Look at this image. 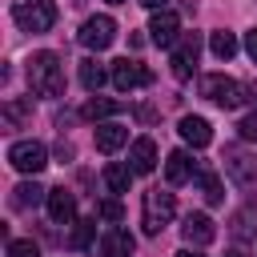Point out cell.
Masks as SVG:
<instances>
[{
	"label": "cell",
	"instance_id": "20",
	"mask_svg": "<svg viewBox=\"0 0 257 257\" xmlns=\"http://www.w3.org/2000/svg\"><path fill=\"white\" fill-rule=\"evenodd\" d=\"M8 201H12V209H36L40 201H48V189H40L36 181H20Z\"/></svg>",
	"mask_w": 257,
	"mask_h": 257
},
{
	"label": "cell",
	"instance_id": "24",
	"mask_svg": "<svg viewBox=\"0 0 257 257\" xmlns=\"http://www.w3.org/2000/svg\"><path fill=\"white\" fill-rule=\"evenodd\" d=\"M112 72H104V64H96V60H80V84L88 88V92H100V84L108 80Z\"/></svg>",
	"mask_w": 257,
	"mask_h": 257
},
{
	"label": "cell",
	"instance_id": "12",
	"mask_svg": "<svg viewBox=\"0 0 257 257\" xmlns=\"http://www.w3.org/2000/svg\"><path fill=\"white\" fill-rule=\"evenodd\" d=\"M128 169H133L137 177H145V173L157 169V141H153V137H137V141H133V149H128Z\"/></svg>",
	"mask_w": 257,
	"mask_h": 257
},
{
	"label": "cell",
	"instance_id": "16",
	"mask_svg": "<svg viewBox=\"0 0 257 257\" xmlns=\"http://www.w3.org/2000/svg\"><path fill=\"white\" fill-rule=\"evenodd\" d=\"M177 133H181V141H185V145H193V149H205V145L213 141V128H209V120H205V116H181Z\"/></svg>",
	"mask_w": 257,
	"mask_h": 257
},
{
	"label": "cell",
	"instance_id": "33",
	"mask_svg": "<svg viewBox=\"0 0 257 257\" xmlns=\"http://www.w3.org/2000/svg\"><path fill=\"white\" fill-rule=\"evenodd\" d=\"M173 257H201L197 249H181V253H173Z\"/></svg>",
	"mask_w": 257,
	"mask_h": 257
},
{
	"label": "cell",
	"instance_id": "31",
	"mask_svg": "<svg viewBox=\"0 0 257 257\" xmlns=\"http://www.w3.org/2000/svg\"><path fill=\"white\" fill-rule=\"evenodd\" d=\"M56 157H60V161H72V145L60 141V145H56Z\"/></svg>",
	"mask_w": 257,
	"mask_h": 257
},
{
	"label": "cell",
	"instance_id": "5",
	"mask_svg": "<svg viewBox=\"0 0 257 257\" xmlns=\"http://www.w3.org/2000/svg\"><path fill=\"white\" fill-rule=\"evenodd\" d=\"M221 161H225V177H229L237 189L253 193V185H257V161H253L245 149H237V145H229Z\"/></svg>",
	"mask_w": 257,
	"mask_h": 257
},
{
	"label": "cell",
	"instance_id": "18",
	"mask_svg": "<svg viewBox=\"0 0 257 257\" xmlns=\"http://www.w3.org/2000/svg\"><path fill=\"white\" fill-rule=\"evenodd\" d=\"M229 229H233V237H237V241H253V233H257V201L241 205V209L233 213Z\"/></svg>",
	"mask_w": 257,
	"mask_h": 257
},
{
	"label": "cell",
	"instance_id": "26",
	"mask_svg": "<svg viewBox=\"0 0 257 257\" xmlns=\"http://www.w3.org/2000/svg\"><path fill=\"white\" fill-rule=\"evenodd\" d=\"M92 233H96V221H72V237H68V245H72V249H84V245L92 241Z\"/></svg>",
	"mask_w": 257,
	"mask_h": 257
},
{
	"label": "cell",
	"instance_id": "9",
	"mask_svg": "<svg viewBox=\"0 0 257 257\" xmlns=\"http://www.w3.org/2000/svg\"><path fill=\"white\" fill-rule=\"evenodd\" d=\"M197 52H201V36H197V32H185V36L177 40L173 56H169L177 80H189V76H193V68H197Z\"/></svg>",
	"mask_w": 257,
	"mask_h": 257
},
{
	"label": "cell",
	"instance_id": "22",
	"mask_svg": "<svg viewBox=\"0 0 257 257\" xmlns=\"http://www.w3.org/2000/svg\"><path fill=\"white\" fill-rule=\"evenodd\" d=\"M137 173L128 169V165H116V161H108L104 165V185H108V193H128V181H133Z\"/></svg>",
	"mask_w": 257,
	"mask_h": 257
},
{
	"label": "cell",
	"instance_id": "8",
	"mask_svg": "<svg viewBox=\"0 0 257 257\" xmlns=\"http://www.w3.org/2000/svg\"><path fill=\"white\" fill-rule=\"evenodd\" d=\"M185 32H181V16L177 12H153V20H149V40L157 44V48H177V40H181Z\"/></svg>",
	"mask_w": 257,
	"mask_h": 257
},
{
	"label": "cell",
	"instance_id": "3",
	"mask_svg": "<svg viewBox=\"0 0 257 257\" xmlns=\"http://www.w3.org/2000/svg\"><path fill=\"white\" fill-rule=\"evenodd\" d=\"M201 96H209L217 108H237V104H245V100H249V84H241V80H233V76L213 72V76H205V80H201Z\"/></svg>",
	"mask_w": 257,
	"mask_h": 257
},
{
	"label": "cell",
	"instance_id": "2",
	"mask_svg": "<svg viewBox=\"0 0 257 257\" xmlns=\"http://www.w3.org/2000/svg\"><path fill=\"white\" fill-rule=\"evenodd\" d=\"M173 217H177V197L165 193V189H149L145 201H141V225H145V233L157 237Z\"/></svg>",
	"mask_w": 257,
	"mask_h": 257
},
{
	"label": "cell",
	"instance_id": "1",
	"mask_svg": "<svg viewBox=\"0 0 257 257\" xmlns=\"http://www.w3.org/2000/svg\"><path fill=\"white\" fill-rule=\"evenodd\" d=\"M24 72H28V88L36 96H64V64L56 52H48V48L32 52Z\"/></svg>",
	"mask_w": 257,
	"mask_h": 257
},
{
	"label": "cell",
	"instance_id": "17",
	"mask_svg": "<svg viewBox=\"0 0 257 257\" xmlns=\"http://www.w3.org/2000/svg\"><path fill=\"white\" fill-rule=\"evenodd\" d=\"M193 173H197V165H193V157H189L185 149H173V153L165 157V181H169V185H185Z\"/></svg>",
	"mask_w": 257,
	"mask_h": 257
},
{
	"label": "cell",
	"instance_id": "7",
	"mask_svg": "<svg viewBox=\"0 0 257 257\" xmlns=\"http://www.w3.org/2000/svg\"><path fill=\"white\" fill-rule=\"evenodd\" d=\"M112 40H116V20H112V16L100 12V16H88V20H84V28H80V44H84V48L104 52Z\"/></svg>",
	"mask_w": 257,
	"mask_h": 257
},
{
	"label": "cell",
	"instance_id": "21",
	"mask_svg": "<svg viewBox=\"0 0 257 257\" xmlns=\"http://www.w3.org/2000/svg\"><path fill=\"white\" fill-rule=\"evenodd\" d=\"M112 112H120V100H108V96H88L84 108H80L84 120H104V116H112Z\"/></svg>",
	"mask_w": 257,
	"mask_h": 257
},
{
	"label": "cell",
	"instance_id": "13",
	"mask_svg": "<svg viewBox=\"0 0 257 257\" xmlns=\"http://www.w3.org/2000/svg\"><path fill=\"white\" fill-rule=\"evenodd\" d=\"M0 120H4V133H16L32 120V100L28 96H8L4 108H0Z\"/></svg>",
	"mask_w": 257,
	"mask_h": 257
},
{
	"label": "cell",
	"instance_id": "34",
	"mask_svg": "<svg viewBox=\"0 0 257 257\" xmlns=\"http://www.w3.org/2000/svg\"><path fill=\"white\" fill-rule=\"evenodd\" d=\"M225 257H245V253H241V249H229V253H225Z\"/></svg>",
	"mask_w": 257,
	"mask_h": 257
},
{
	"label": "cell",
	"instance_id": "4",
	"mask_svg": "<svg viewBox=\"0 0 257 257\" xmlns=\"http://www.w3.org/2000/svg\"><path fill=\"white\" fill-rule=\"evenodd\" d=\"M12 16L24 32H48L56 24V4L52 0H20L12 8Z\"/></svg>",
	"mask_w": 257,
	"mask_h": 257
},
{
	"label": "cell",
	"instance_id": "15",
	"mask_svg": "<svg viewBox=\"0 0 257 257\" xmlns=\"http://www.w3.org/2000/svg\"><path fill=\"white\" fill-rule=\"evenodd\" d=\"M133 249H137V241H133V233L120 229V225H112V229L100 237V257H133Z\"/></svg>",
	"mask_w": 257,
	"mask_h": 257
},
{
	"label": "cell",
	"instance_id": "6",
	"mask_svg": "<svg viewBox=\"0 0 257 257\" xmlns=\"http://www.w3.org/2000/svg\"><path fill=\"white\" fill-rule=\"evenodd\" d=\"M8 161H12V169H20L24 177H36V173L48 165V149H44L40 141H16V145L8 149Z\"/></svg>",
	"mask_w": 257,
	"mask_h": 257
},
{
	"label": "cell",
	"instance_id": "35",
	"mask_svg": "<svg viewBox=\"0 0 257 257\" xmlns=\"http://www.w3.org/2000/svg\"><path fill=\"white\" fill-rule=\"evenodd\" d=\"M108 4H124V0H108Z\"/></svg>",
	"mask_w": 257,
	"mask_h": 257
},
{
	"label": "cell",
	"instance_id": "11",
	"mask_svg": "<svg viewBox=\"0 0 257 257\" xmlns=\"http://www.w3.org/2000/svg\"><path fill=\"white\" fill-rule=\"evenodd\" d=\"M181 237H185V245L201 249V245H209V241L217 237V225H213V217H209V213H189V217H185V225H181Z\"/></svg>",
	"mask_w": 257,
	"mask_h": 257
},
{
	"label": "cell",
	"instance_id": "29",
	"mask_svg": "<svg viewBox=\"0 0 257 257\" xmlns=\"http://www.w3.org/2000/svg\"><path fill=\"white\" fill-rule=\"evenodd\" d=\"M237 133H241V141H257V112L245 116V120L237 124Z\"/></svg>",
	"mask_w": 257,
	"mask_h": 257
},
{
	"label": "cell",
	"instance_id": "19",
	"mask_svg": "<svg viewBox=\"0 0 257 257\" xmlns=\"http://www.w3.org/2000/svg\"><path fill=\"white\" fill-rule=\"evenodd\" d=\"M120 145H128V128L108 120V124H96V149L100 153H116Z\"/></svg>",
	"mask_w": 257,
	"mask_h": 257
},
{
	"label": "cell",
	"instance_id": "23",
	"mask_svg": "<svg viewBox=\"0 0 257 257\" xmlns=\"http://www.w3.org/2000/svg\"><path fill=\"white\" fill-rule=\"evenodd\" d=\"M197 185H201V197H205L209 205H221V201H225V189H221V177H217L213 169H201V173H197Z\"/></svg>",
	"mask_w": 257,
	"mask_h": 257
},
{
	"label": "cell",
	"instance_id": "14",
	"mask_svg": "<svg viewBox=\"0 0 257 257\" xmlns=\"http://www.w3.org/2000/svg\"><path fill=\"white\" fill-rule=\"evenodd\" d=\"M48 217L56 221V225H72V217H76V197L60 185V189H48Z\"/></svg>",
	"mask_w": 257,
	"mask_h": 257
},
{
	"label": "cell",
	"instance_id": "28",
	"mask_svg": "<svg viewBox=\"0 0 257 257\" xmlns=\"http://www.w3.org/2000/svg\"><path fill=\"white\" fill-rule=\"evenodd\" d=\"M96 213H100L104 221H120V217H124V205H120L116 197H108V201H100V205H96Z\"/></svg>",
	"mask_w": 257,
	"mask_h": 257
},
{
	"label": "cell",
	"instance_id": "10",
	"mask_svg": "<svg viewBox=\"0 0 257 257\" xmlns=\"http://www.w3.org/2000/svg\"><path fill=\"white\" fill-rule=\"evenodd\" d=\"M153 80V72L141 64V60H112V88L116 92H133V88H145Z\"/></svg>",
	"mask_w": 257,
	"mask_h": 257
},
{
	"label": "cell",
	"instance_id": "25",
	"mask_svg": "<svg viewBox=\"0 0 257 257\" xmlns=\"http://www.w3.org/2000/svg\"><path fill=\"white\" fill-rule=\"evenodd\" d=\"M209 48H213V56H217V60H229V56L237 52V36H233L229 28H217V32L209 36Z\"/></svg>",
	"mask_w": 257,
	"mask_h": 257
},
{
	"label": "cell",
	"instance_id": "32",
	"mask_svg": "<svg viewBox=\"0 0 257 257\" xmlns=\"http://www.w3.org/2000/svg\"><path fill=\"white\" fill-rule=\"evenodd\" d=\"M141 4H145V8H153V12H165V8H169V0H141Z\"/></svg>",
	"mask_w": 257,
	"mask_h": 257
},
{
	"label": "cell",
	"instance_id": "30",
	"mask_svg": "<svg viewBox=\"0 0 257 257\" xmlns=\"http://www.w3.org/2000/svg\"><path fill=\"white\" fill-rule=\"evenodd\" d=\"M245 52H249V60L257 64V28H249V32H245Z\"/></svg>",
	"mask_w": 257,
	"mask_h": 257
},
{
	"label": "cell",
	"instance_id": "27",
	"mask_svg": "<svg viewBox=\"0 0 257 257\" xmlns=\"http://www.w3.org/2000/svg\"><path fill=\"white\" fill-rule=\"evenodd\" d=\"M8 257H40V245L36 241H8Z\"/></svg>",
	"mask_w": 257,
	"mask_h": 257
}]
</instances>
